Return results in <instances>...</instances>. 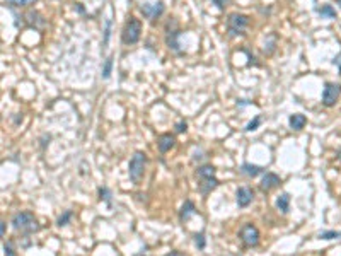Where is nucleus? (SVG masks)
<instances>
[{"instance_id": "nucleus-1", "label": "nucleus", "mask_w": 341, "mask_h": 256, "mask_svg": "<svg viewBox=\"0 0 341 256\" xmlns=\"http://www.w3.org/2000/svg\"><path fill=\"white\" fill-rule=\"evenodd\" d=\"M12 227L19 232H24V234H33V232L39 231V224L36 220V217L31 212H19L12 217L11 220Z\"/></svg>"}, {"instance_id": "nucleus-2", "label": "nucleus", "mask_w": 341, "mask_h": 256, "mask_svg": "<svg viewBox=\"0 0 341 256\" xmlns=\"http://www.w3.org/2000/svg\"><path fill=\"white\" fill-rule=\"evenodd\" d=\"M145 164H147V157L143 152H135L128 164V173H130V180L133 183L138 184L140 180L143 178V173H145Z\"/></svg>"}, {"instance_id": "nucleus-3", "label": "nucleus", "mask_w": 341, "mask_h": 256, "mask_svg": "<svg viewBox=\"0 0 341 256\" xmlns=\"http://www.w3.org/2000/svg\"><path fill=\"white\" fill-rule=\"evenodd\" d=\"M140 33H142V22L135 18H130L125 29H123V43L125 45H135L140 39Z\"/></svg>"}, {"instance_id": "nucleus-4", "label": "nucleus", "mask_w": 341, "mask_h": 256, "mask_svg": "<svg viewBox=\"0 0 341 256\" xmlns=\"http://www.w3.org/2000/svg\"><path fill=\"white\" fill-rule=\"evenodd\" d=\"M239 238H240V241L244 242V246H247V248H254V246H258L259 244L258 227L253 225V224L242 225V229H240V232H239Z\"/></svg>"}, {"instance_id": "nucleus-5", "label": "nucleus", "mask_w": 341, "mask_h": 256, "mask_svg": "<svg viewBox=\"0 0 341 256\" xmlns=\"http://www.w3.org/2000/svg\"><path fill=\"white\" fill-rule=\"evenodd\" d=\"M247 24H249V18L244 14H232L229 18V22H227V28H229V33L232 36L237 35H244Z\"/></svg>"}, {"instance_id": "nucleus-6", "label": "nucleus", "mask_w": 341, "mask_h": 256, "mask_svg": "<svg viewBox=\"0 0 341 256\" xmlns=\"http://www.w3.org/2000/svg\"><path fill=\"white\" fill-rule=\"evenodd\" d=\"M341 96V86L340 84H333V82H327L323 89V104L324 106H334L336 101L340 99Z\"/></svg>"}, {"instance_id": "nucleus-7", "label": "nucleus", "mask_w": 341, "mask_h": 256, "mask_svg": "<svg viewBox=\"0 0 341 256\" xmlns=\"http://www.w3.org/2000/svg\"><path fill=\"white\" fill-rule=\"evenodd\" d=\"M140 11H142V14L145 16L147 19H150V21H155L157 18H160L164 12V5L162 2H157V4H143L142 7H140Z\"/></svg>"}, {"instance_id": "nucleus-8", "label": "nucleus", "mask_w": 341, "mask_h": 256, "mask_svg": "<svg viewBox=\"0 0 341 256\" xmlns=\"http://www.w3.org/2000/svg\"><path fill=\"white\" fill-rule=\"evenodd\" d=\"M280 183H282V180H280L278 174L266 173L265 176H263L261 183H259V188H261L263 191H270V190H273V188L280 186Z\"/></svg>"}, {"instance_id": "nucleus-9", "label": "nucleus", "mask_w": 341, "mask_h": 256, "mask_svg": "<svg viewBox=\"0 0 341 256\" xmlns=\"http://www.w3.org/2000/svg\"><path fill=\"white\" fill-rule=\"evenodd\" d=\"M254 198V191L251 190L249 186H240L239 190H237V205H239L240 208L247 207V205L253 201Z\"/></svg>"}, {"instance_id": "nucleus-10", "label": "nucleus", "mask_w": 341, "mask_h": 256, "mask_svg": "<svg viewBox=\"0 0 341 256\" xmlns=\"http://www.w3.org/2000/svg\"><path fill=\"white\" fill-rule=\"evenodd\" d=\"M174 142H176L174 135H170V133H162V135L157 139V147H159V150L164 154L174 147Z\"/></svg>"}, {"instance_id": "nucleus-11", "label": "nucleus", "mask_w": 341, "mask_h": 256, "mask_svg": "<svg viewBox=\"0 0 341 256\" xmlns=\"http://www.w3.org/2000/svg\"><path fill=\"white\" fill-rule=\"evenodd\" d=\"M195 214H196V207H195V203H193L191 200H186V201H185V205H183V207H181V212H179V220H181V222L189 220V219H191Z\"/></svg>"}, {"instance_id": "nucleus-12", "label": "nucleus", "mask_w": 341, "mask_h": 256, "mask_svg": "<svg viewBox=\"0 0 341 256\" xmlns=\"http://www.w3.org/2000/svg\"><path fill=\"white\" fill-rule=\"evenodd\" d=\"M200 191L202 195H208L210 191H213L217 186H219V180L217 178H208V180H200Z\"/></svg>"}, {"instance_id": "nucleus-13", "label": "nucleus", "mask_w": 341, "mask_h": 256, "mask_svg": "<svg viewBox=\"0 0 341 256\" xmlns=\"http://www.w3.org/2000/svg\"><path fill=\"white\" fill-rule=\"evenodd\" d=\"M289 123H290V128H292V130H297V132H299V130H302V128L306 127L307 118L304 116V114L297 113V114H292V116H290Z\"/></svg>"}, {"instance_id": "nucleus-14", "label": "nucleus", "mask_w": 341, "mask_h": 256, "mask_svg": "<svg viewBox=\"0 0 341 256\" xmlns=\"http://www.w3.org/2000/svg\"><path fill=\"white\" fill-rule=\"evenodd\" d=\"M240 173H242L244 176L254 178V176H258V174H261V173H263V167L256 166V164H249V163H246V164H242V166H240Z\"/></svg>"}, {"instance_id": "nucleus-15", "label": "nucleus", "mask_w": 341, "mask_h": 256, "mask_svg": "<svg viewBox=\"0 0 341 256\" xmlns=\"http://www.w3.org/2000/svg\"><path fill=\"white\" fill-rule=\"evenodd\" d=\"M276 208H278L282 214H287L290 208V195L289 193H282L278 198H276Z\"/></svg>"}, {"instance_id": "nucleus-16", "label": "nucleus", "mask_w": 341, "mask_h": 256, "mask_svg": "<svg viewBox=\"0 0 341 256\" xmlns=\"http://www.w3.org/2000/svg\"><path fill=\"white\" fill-rule=\"evenodd\" d=\"M198 180H208V178H215V167L213 166H202L196 171Z\"/></svg>"}, {"instance_id": "nucleus-17", "label": "nucleus", "mask_w": 341, "mask_h": 256, "mask_svg": "<svg viewBox=\"0 0 341 256\" xmlns=\"http://www.w3.org/2000/svg\"><path fill=\"white\" fill-rule=\"evenodd\" d=\"M179 33L178 31H167V45H169V48H172L174 52H179V45L178 41H176V38H178Z\"/></svg>"}, {"instance_id": "nucleus-18", "label": "nucleus", "mask_w": 341, "mask_h": 256, "mask_svg": "<svg viewBox=\"0 0 341 256\" xmlns=\"http://www.w3.org/2000/svg\"><path fill=\"white\" fill-rule=\"evenodd\" d=\"M319 16L321 18H326V19H336V11H334L331 5H323V7L319 9Z\"/></svg>"}, {"instance_id": "nucleus-19", "label": "nucleus", "mask_w": 341, "mask_h": 256, "mask_svg": "<svg viewBox=\"0 0 341 256\" xmlns=\"http://www.w3.org/2000/svg\"><path fill=\"white\" fill-rule=\"evenodd\" d=\"M72 217H73V212L72 210L63 212V214L58 217V220H56V225H58V227H65V225L68 224L70 220H72Z\"/></svg>"}, {"instance_id": "nucleus-20", "label": "nucleus", "mask_w": 341, "mask_h": 256, "mask_svg": "<svg viewBox=\"0 0 341 256\" xmlns=\"http://www.w3.org/2000/svg\"><path fill=\"white\" fill-rule=\"evenodd\" d=\"M319 239H340L341 238V232L340 231H323L317 234Z\"/></svg>"}, {"instance_id": "nucleus-21", "label": "nucleus", "mask_w": 341, "mask_h": 256, "mask_svg": "<svg viewBox=\"0 0 341 256\" xmlns=\"http://www.w3.org/2000/svg\"><path fill=\"white\" fill-rule=\"evenodd\" d=\"M12 7H28V5L34 4L36 0H7Z\"/></svg>"}, {"instance_id": "nucleus-22", "label": "nucleus", "mask_w": 341, "mask_h": 256, "mask_svg": "<svg viewBox=\"0 0 341 256\" xmlns=\"http://www.w3.org/2000/svg\"><path fill=\"white\" fill-rule=\"evenodd\" d=\"M111 70H113V58L109 56V58L104 62V67H102V77L108 79V77L111 75Z\"/></svg>"}, {"instance_id": "nucleus-23", "label": "nucleus", "mask_w": 341, "mask_h": 256, "mask_svg": "<svg viewBox=\"0 0 341 256\" xmlns=\"http://www.w3.org/2000/svg\"><path fill=\"white\" fill-rule=\"evenodd\" d=\"M195 244H196V248H198V249H205L206 241H205V234H203V232L195 234Z\"/></svg>"}, {"instance_id": "nucleus-24", "label": "nucleus", "mask_w": 341, "mask_h": 256, "mask_svg": "<svg viewBox=\"0 0 341 256\" xmlns=\"http://www.w3.org/2000/svg\"><path fill=\"white\" fill-rule=\"evenodd\" d=\"M111 191L108 190V188H99V198L101 200H104V201H108L109 205H111Z\"/></svg>"}, {"instance_id": "nucleus-25", "label": "nucleus", "mask_w": 341, "mask_h": 256, "mask_svg": "<svg viewBox=\"0 0 341 256\" xmlns=\"http://www.w3.org/2000/svg\"><path fill=\"white\" fill-rule=\"evenodd\" d=\"M259 125H261V118H259V116H256V118H254L253 121H249V123H247L246 130H247V132H254V130H258V127H259Z\"/></svg>"}, {"instance_id": "nucleus-26", "label": "nucleus", "mask_w": 341, "mask_h": 256, "mask_svg": "<svg viewBox=\"0 0 341 256\" xmlns=\"http://www.w3.org/2000/svg\"><path fill=\"white\" fill-rule=\"evenodd\" d=\"M4 249H5V256H17V253H16V249H14V244H12V241L5 242Z\"/></svg>"}, {"instance_id": "nucleus-27", "label": "nucleus", "mask_w": 341, "mask_h": 256, "mask_svg": "<svg viewBox=\"0 0 341 256\" xmlns=\"http://www.w3.org/2000/svg\"><path fill=\"white\" fill-rule=\"evenodd\" d=\"M186 130H188L186 121H179V123L176 125V132H178V133H183V132H186Z\"/></svg>"}, {"instance_id": "nucleus-28", "label": "nucleus", "mask_w": 341, "mask_h": 256, "mask_svg": "<svg viewBox=\"0 0 341 256\" xmlns=\"http://www.w3.org/2000/svg\"><path fill=\"white\" fill-rule=\"evenodd\" d=\"M109 31H111V21L106 22V33H104V45H108L109 41Z\"/></svg>"}, {"instance_id": "nucleus-29", "label": "nucleus", "mask_w": 341, "mask_h": 256, "mask_svg": "<svg viewBox=\"0 0 341 256\" xmlns=\"http://www.w3.org/2000/svg\"><path fill=\"white\" fill-rule=\"evenodd\" d=\"M333 65H336V67H338V70H340V73H341V53H338V55L334 56Z\"/></svg>"}, {"instance_id": "nucleus-30", "label": "nucleus", "mask_w": 341, "mask_h": 256, "mask_svg": "<svg viewBox=\"0 0 341 256\" xmlns=\"http://www.w3.org/2000/svg\"><path fill=\"white\" fill-rule=\"evenodd\" d=\"M212 2H213V4H215L219 9H223V7L227 5V2H229V0H212Z\"/></svg>"}, {"instance_id": "nucleus-31", "label": "nucleus", "mask_w": 341, "mask_h": 256, "mask_svg": "<svg viewBox=\"0 0 341 256\" xmlns=\"http://www.w3.org/2000/svg\"><path fill=\"white\" fill-rule=\"evenodd\" d=\"M4 234H5V222L0 220V238H4Z\"/></svg>"}, {"instance_id": "nucleus-32", "label": "nucleus", "mask_w": 341, "mask_h": 256, "mask_svg": "<svg viewBox=\"0 0 341 256\" xmlns=\"http://www.w3.org/2000/svg\"><path fill=\"white\" fill-rule=\"evenodd\" d=\"M166 256H185L183 253H179V251H172V253H167Z\"/></svg>"}, {"instance_id": "nucleus-33", "label": "nucleus", "mask_w": 341, "mask_h": 256, "mask_svg": "<svg viewBox=\"0 0 341 256\" xmlns=\"http://www.w3.org/2000/svg\"><path fill=\"white\" fill-rule=\"evenodd\" d=\"M338 157H340V159H341V149L338 150Z\"/></svg>"}, {"instance_id": "nucleus-34", "label": "nucleus", "mask_w": 341, "mask_h": 256, "mask_svg": "<svg viewBox=\"0 0 341 256\" xmlns=\"http://www.w3.org/2000/svg\"><path fill=\"white\" fill-rule=\"evenodd\" d=\"M338 5H341V0H338Z\"/></svg>"}]
</instances>
